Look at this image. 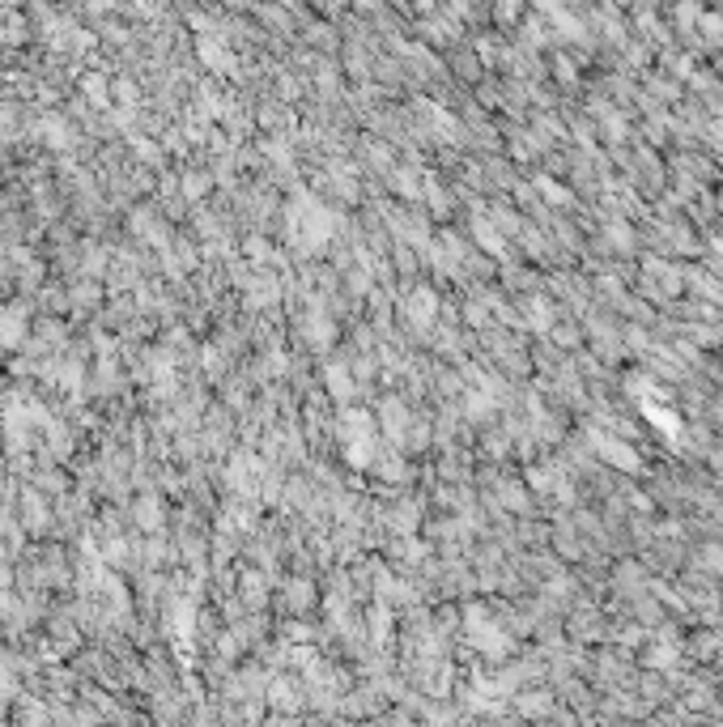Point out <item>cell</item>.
I'll return each instance as SVG.
<instances>
[{
  "mask_svg": "<svg viewBox=\"0 0 723 727\" xmlns=\"http://www.w3.org/2000/svg\"><path fill=\"white\" fill-rule=\"evenodd\" d=\"M26 332V315L22 311H0V341L5 345H18Z\"/></svg>",
  "mask_w": 723,
  "mask_h": 727,
  "instance_id": "cell-1",
  "label": "cell"
},
{
  "mask_svg": "<svg viewBox=\"0 0 723 727\" xmlns=\"http://www.w3.org/2000/svg\"><path fill=\"white\" fill-rule=\"evenodd\" d=\"M86 94H94V103H98V107H103V103H107V90H103V77H90V81H86Z\"/></svg>",
  "mask_w": 723,
  "mask_h": 727,
  "instance_id": "cell-3",
  "label": "cell"
},
{
  "mask_svg": "<svg viewBox=\"0 0 723 727\" xmlns=\"http://www.w3.org/2000/svg\"><path fill=\"white\" fill-rule=\"evenodd\" d=\"M5 523H9V519H5V511H0V528H5Z\"/></svg>",
  "mask_w": 723,
  "mask_h": 727,
  "instance_id": "cell-5",
  "label": "cell"
},
{
  "mask_svg": "<svg viewBox=\"0 0 723 727\" xmlns=\"http://www.w3.org/2000/svg\"><path fill=\"white\" fill-rule=\"evenodd\" d=\"M5 583H9V574H5V570H0V587H5Z\"/></svg>",
  "mask_w": 723,
  "mask_h": 727,
  "instance_id": "cell-4",
  "label": "cell"
},
{
  "mask_svg": "<svg viewBox=\"0 0 723 727\" xmlns=\"http://www.w3.org/2000/svg\"><path fill=\"white\" fill-rule=\"evenodd\" d=\"M137 519H141V528H158V523H162V506H158L154 498H145V502H141V515H137Z\"/></svg>",
  "mask_w": 723,
  "mask_h": 727,
  "instance_id": "cell-2",
  "label": "cell"
}]
</instances>
